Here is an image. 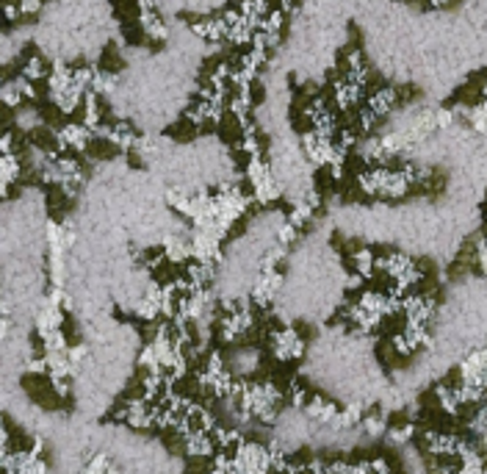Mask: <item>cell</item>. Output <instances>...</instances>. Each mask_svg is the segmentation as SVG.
<instances>
[{
  "label": "cell",
  "mask_w": 487,
  "mask_h": 474,
  "mask_svg": "<svg viewBox=\"0 0 487 474\" xmlns=\"http://www.w3.org/2000/svg\"><path fill=\"white\" fill-rule=\"evenodd\" d=\"M271 350H274V355L280 361H294V358H299L305 352V341L299 338V333L294 328H283V331H277L271 335Z\"/></svg>",
  "instance_id": "obj_1"
},
{
  "label": "cell",
  "mask_w": 487,
  "mask_h": 474,
  "mask_svg": "<svg viewBox=\"0 0 487 474\" xmlns=\"http://www.w3.org/2000/svg\"><path fill=\"white\" fill-rule=\"evenodd\" d=\"M280 288H283V275H280L277 269L261 272L258 281H255V286H252V300H255L258 305H268V302L280 294Z\"/></svg>",
  "instance_id": "obj_2"
},
{
  "label": "cell",
  "mask_w": 487,
  "mask_h": 474,
  "mask_svg": "<svg viewBox=\"0 0 487 474\" xmlns=\"http://www.w3.org/2000/svg\"><path fill=\"white\" fill-rule=\"evenodd\" d=\"M122 416L131 427H150L152 425V405L147 399H133L125 405Z\"/></svg>",
  "instance_id": "obj_3"
},
{
  "label": "cell",
  "mask_w": 487,
  "mask_h": 474,
  "mask_svg": "<svg viewBox=\"0 0 487 474\" xmlns=\"http://www.w3.org/2000/svg\"><path fill=\"white\" fill-rule=\"evenodd\" d=\"M305 414H308L310 419L321 422V425H332V422L338 419L341 408H338V405H332V402H327V399L313 397V399H308V405H305Z\"/></svg>",
  "instance_id": "obj_4"
},
{
  "label": "cell",
  "mask_w": 487,
  "mask_h": 474,
  "mask_svg": "<svg viewBox=\"0 0 487 474\" xmlns=\"http://www.w3.org/2000/svg\"><path fill=\"white\" fill-rule=\"evenodd\" d=\"M363 402H352V405H346L341 414H338V419L332 422V427H338V430H352V427L363 425Z\"/></svg>",
  "instance_id": "obj_5"
},
{
  "label": "cell",
  "mask_w": 487,
  "mask_h": 474,
  "mask_svg": "<svg viewBox=\"0 0 487 474\" xmlns=\"http://www.w3.org/2000/svg\"><path fill=\"white\" fill-rule=\"evenodd\" d=\"M435 394H438V402H441V408L446 411V414H451V416H457V414H460L462 402H460L457 388H443V385H441Z\"/></svg>",
  "instance_id": "obj_6"
},
{
  "label": "cell",
  "mask_w": 487,
  "mask_h": 474,
  "mask_svg": "<svg viewBox=\"0 0 487 474\" xmlns=\"http://www.w3.org/2000/svg\"><path fill=\"white\" fill-rule=\"evenodd\" d=\"M363 430H365L371 438L385 435V433H388V419H385V414H368V416L363 419Z\"/></svg>",
  "instance_id": "obj_7"
},
{
  "label": "cell",
  "mask_w": 487,
  "mask_h": 474,
  "mask_svg": "<svg viewBox=\"0 0 487 474\" xmlns=\"http://www.w3.org/2000/svg\"><path fill=\"white\" fill-rule=\"evenodd\" d=\"M354 267H357V275L371 278L374 269H377V258L371 255V250H360V252L354 255Z\"/></svg>",
  "instance_id": "obj_8"
},
{
  "label": "cell",
  "mask_w": 487,
  "mask_h": 474,
  "mask_svg": "<svg viewBox=\"0 0 487 474\" xmlns=\"http://www.w3.org/2000/svg\"><path fill=\"white\" fill-rule=\"evenodd\" d=\"M42 338H44V350H47V352H64V350H70L64 331H50V333H44Z\"/></svg>",
  "instance_id": "obj_9"
},
{
  "label": "cell",
  "mask_w": 487,
  "mask_h": 474,
  "mask_svg": "<svg viewBox=\"0 0 487 474\" xmlns=\"http://www.w3.org/2000/svg\"><path fill=\"white\" fill-rule=\"evenodd\" d=\"M67 352H70V361H72V364H75L78 369H81V366H86V361L91 358V352H89V344H78V347H70Z\"/></svg>",
  "instance_id": "obj_10"
},
{
  "label": "cell",
  "mask_w": 487,
  "mask_h": 474,
  "mask_svg": "<svg viewBox=\"0 0 487 474\" xmlns=\"http://www.w3.org/2000/svg\"><path fill=\"white\" fill-rule=\"evenodd\" d=\"M413 435H415L413 425L396 427V430H391V444H407V441H410Z\"/></svg>",
  "instance_id": "obj_11"
}]
</instances>
